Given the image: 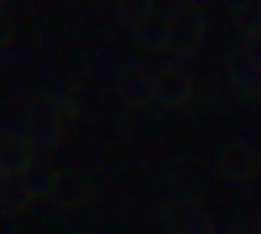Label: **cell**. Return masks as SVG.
Instances as JSON below:
<instances>
[{
    "label": "cell",
    "instance_id": "cell-1",
    "mask_svg": "<svg viewBox=\"0 0 261 234\" xmlns=\"http://www.w3.org/2000/svg\"><path fill=\"white\" fill-rule=\"evenodd\" d=\"M204 35V16L194 6H184L175 14L167 16L161 51L173 55H190L198 49Z\"/></svg>",
    "mask_w": 261,
    "mask_h": 234
},
{
    "label": "cell",
    "instance_id": "cell-2",
    "mask_svg": "<svg viewBox=\"0 0 261 234\" xmlns=\"http://www.w3.org/2000/svg\"><path fill=\"white\" fill-rule=\"evenodd\" d=\"M232 81L249 96H261V33H251L228 65Z\"/></svg>",
    "mask_w": 261,
    "mask_h": 234
},
{
    "label": "cell",
    "instance_id": "cell-3",
    "mask_svg": "<svg viewBox=\"0 0 261 234\" xmlns=\"http://www.w3.org/2000/svg\"><path fill=\"white\" fill-rule=\"evenodd\" d=\"M192 92L190 77L177 67H161L153 73V98L165 106H179Z\"/></svg>",
    "mask_w": 261,
    "mask_h": 234
},
{
    "label": "cell",
    "instance_id": "cell-4",
    "mask_svg": "<svg viewBox=\"0 0 261 234\" xmlns=\"http://www.w3.org/2000/svg\"><path fill=\"white\" fill-rule=\"evenodd\" d=\"M257 167L259 153L247 142L230 144L220 157V173L228 181H245L257 171Z\"/></svg>",
    "mask_w": 261,
    "mask_h": 234
},
{
    "label": "cell",
    "instance_id": "cell-5",
    "mask_svg": "<svg viewBox=\"0 0 261 234\" xmlns=\"http://www.w3.org/2000/svg\"><path fill=\"white\" fill-rule=\"evenodd\" d=\"M122 96L128 102H145L153 98V73L139 67H128L122 73Z\"/></svg>",
    "mask_w": 261,
    "mask_h": 234
},
{
    "label": "cell",
    "instance_id": "cell-6",
    "mask_svg": "<svg viewBox=\"0 0 261 234\" xmlns=\"http://www.w3.org/2000/svg\"><path fill=\"white\" fill-rule=\"evenodd\" d=\"M226 234H261V226L257 222H251V220H245L241 222L237 228H232L230 232Z\"/></svg>",
    "mask_w": 261,
    "mask_h": 234
}]
</instances>
